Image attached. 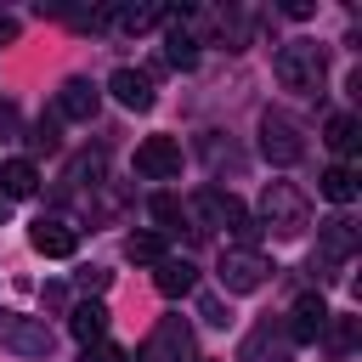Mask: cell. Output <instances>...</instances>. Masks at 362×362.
I'll return each instance as SVG.
<instances>
[{"label": "cell", "mask_w": 362, "mask_h": 362, "mask_svg": "<svg viewBox=\"0 0 362 362\" xmlns=\"http://www.w3.org/2000/svg\"><path fill=\"white\" fill-rule=\"evenodd\" d=\"M255 226H260V232H277V238H300V232L311 226V198H305L294 181H266Z\"/></svg>", "instance_id": "6da1fadb"}, {"label": "cell", "mask_w": 362, "mask_h": 362, "mask_svg": "<svg viewBox=\"0 0 362 362\" xmlns=\"http://www.w3.org/2000/svg\"><path fill=\"white\" fill-rule=\"evenodd\" d=\"M187 215H198L204 226L232 232V238H238V249H249V238L260 232V226H255V215H249V204H243V198H232V192H221V187H198V192H192V204H187Z\"/></svg>", "instance_id": "7a4b0ae2"}, {"label": "cell", "mask_w": 362, "mask_h": 362, "mask_svg": "<svg viewBox=\"0 0 362 362\" xmlns=\"http://www.w3.org/2000/svg\"><path fill=\"white\" fill-rule=\"evenodd\" d=\"M272 74H277V85L283 90H322V74H328V57H322V45L317 40H288V45H277V57H272Z\"/></svg>", "instance_id": "3957f363"}, {"label": "cell", "mask_w": 362, "mask_h": 362, "mask_svg": "<svg viewBox=\"0 0 362 362\" xmlns=\"http://www.w3.org/2000/svg\"><path fill=\"white\" fill-rule=\"evenodd\" d=\"M356 243H362L356 221H351V215H328V221L317 226V255H311V266H322L317 277H334V266H345V260L356 255Z\"/></svg>", "instance_id": "277c9868"}, {"label": "cell", "mask_w": 362, "mask_h": 362, "mask_svg": "<svg viewBox=\"0 0 362 362\" xmlns=\"http://www.w3.org/2000/svg\"><path fill=\"white\" fill-rule=\"evenodd\" d=\"M260 153L277 164V170H288V164H300L305 158V136H300V124L288 119V113H260Z\"/></svg>", "instance_id": "5b68a950"}, {"label": "cell", "mask_w": 362, "mask_h": 362, "mask_svg": "<svg viewBox=\"0 0 362 362\" xmlns=\"http://www.w3.org/2000/svg\"><path fill=\"white\" fill-rule=\"evenodd\" d=\"M215 277H221V288H226V294H255V288L272 277V260H266L260 249H226Z\"/></svg>", "instance_id": "8992f818"}, {"label": "cell", "mask_w": 362, "mask_h": 362, "mask_svg": "<svg viewBox=\"0 0 362 362\" xmlns=\"http://www.w3.org/2000/svg\"><path fill=\"white\" fill-rule=\"evenodd\" d=\"M141 362H198L192 328H187L181 317H158L153 334H147V345H141Z\"/></svg>", "instance_id": "52a82bcc"}, {"label": "cell", "mask_w": 362, "mask_h": 362, "mask_svg": "<svg viewBox=\"0 0 362 362\" xmlns=\"http://www.w3.org/2000/svg\"><path fill=\"white\" fill-rule=\"evenodd\" d=\"M0 345L6 351H17V356H51V328L40 322V317H23V311H6L0 305Z\"/></svg>", "instance_id": "ba28073f"}, {"label": "cell", "mask_w": 362, "mask_h": 362, "mask_svg": "<svg viewBox=\"0 0 362 362\" xmlns=\"http://www.w3.org/2000/svg\"><path fill=\"white\" fill-rule=\"evenodd\" d=\"M328 300L322 294H300L294 305H288V322H283V334H288V345H317L322 339V328H328Z\"/></svg>", "instance_id": "9c48e42d"}, {"label": "cell", "mask_w": 362, "mask_h": 362, "mask_svg": "<svg viewBox=\"0 0 362 362\" xmlns=\"http://www.w3.org/2000/svg\"><path fill=\"white\" fill-rule=\"evenodd\" d=\"M136 175H141V181H170V175H181V141H175V136H147V141L136 147Z\"/></svg>", "instance_id": "30bf717a"}, {"label": "cell", "mask_w": 362, "mask_h": 362, "mask_svg": "<svg viewBox=\"0 0 362 362\" xmlns=\"http://www.w3.org/2000/svg\"><path fill=\"white\" fill-rule=\"evenodd\" d=\"M28 243H34L45 260H68V255L79 249V232H74L62 215H40V221L28 226Z\"/></svg>", "instance_id": "8fae6325"}, {"label": "cell", "mask_w": 362, "mask_h": 362, "mask_svg": "<svg viewBox=\"0 0 362 362\" xmlns=\"http://www.w3.org/2000/svg\"><path fill=\"white\" fill-rule=\"evenodd\" d=\"M288 334H283V322H260V328H249L243 334V345H238V362H288Z\"/></svg>", "instance_id": "7c38bea8"}, {"label": "cell", "mask_w": 362, "mask_h": 362, "mask_svg": "<svg viewBox=\"0 0 362 362\" xmlns=\"http://www.w3.org/2000/svg\"><path fill=\"white\" fill-rule=\"evenodd\" d=\"M96 107H102V90H96L85 74L62 79V90H57V119H79V124H90Z\"/></svg>", "instance_id": "4fadbf2b"}, {"label": "cell", "mask_w": 362, "mask_h": 362, "mask_svg": "<svg viewBox=\"0 0 362 362\" xmlns=\"http://www.w3.org/2000/svg\"><path fill=\"white\" fill-rule=\"evenodd\" d=\"M107 90H113V102H124L130 113H147V107H153V79H147L141 68H113V74H107Z\"/></svg>", "instance_id": "5bb4252c"}, {"label": "cell", "mask_w": 362, "mask_h": 362, "mask_svg": "<svg viewBox=\"0 0 362 362\" xmlns=\"http://www.w3.org/2000/svg\"><path fill=\"white\" fill-rule=\"evenodd\" d=\"M68 334H74L79 345H96V339L107 334V305H102V300H79V305L68 311Z\"/></svg>", "instance_id": "9a60e30c"}, {"label": "cell", "mask_w": 362, "mask_h": 362, "mask_svg": "<svg viewBox=\"0 0 362 362\" xmlns=\"http://www.w3.org/2000/svg\"><path fill=\"white\" fill-rule=\"evenodd\" d=\"M164 17H170V34H164V62H170V68H192V62H198V40L181 28L187 6H181V11H164Z\"/></svg>", "instance_id": "2e32d148"}, {"label": "cell", "mask_w": 362, "mask_h": 362, "mask_svg": "<svg viewBox=\"0 0 362 362\" xmlns=\"http://www.w3.org/2000/svg\"><path fill=\"white\" fill-rule=\"evenodd\" d=\"M34 192H40V170L28 158H6L0 164V198L11 204V198H34Z\"/></svg>", "instance_id": "e0dca14e"}, {"label": "cell", "mask_w": 362, "mask_h": 362, "mask_svg": "<svg viewBox=\"0 0 362 362\" xmlns=\"http://www.w3.org/2000/svg\"><path fill=\"white\" fill-rule=\"evenodd\" d=\"M153 283H158V294H170V300H181V294H192L198 288V266L192 260H158V272H153Z\"/></svg>", "instance_id": "ac0fdd59"}, {"label": "cell", "mask_w": 362, "mask_h": 362, "mask_svg": "<svg viewBox=\"0 0 362 362\" xmlns=\"http://www.w3.org/2000/svg\"><path fill=\"white\" fill-rule=\"evenodd\" d=\"M322 141H328L339 158H351V153L362 147V124H356L351 113H334V119H328V130H322Z\"/></svg>", "instance_id": "d6986e66"}, {"label": "cell", "mask_w": 362, "mask_h": 362, "mask_svg": "<svg viewBox=\"0 0 362 362\" xmlns=\"http://www.w3.org/2000/svg\"><path fill=\"white\" fill-rule=\"evenodd\" d=\"M124 255H130L136 266H158V260H170L164 232H130V238H124Z\"/></svg>", "instance_id": "ffe728a7"}, {"label": "cell", "mask_w": 362, "mask_h": 362, "mask_svg": "<svg viewBox=\"0 0 362 362\" xmlns=\"http://www.w3.org/2000/svg\"><path fill=\"white\" fill-rule=\"evenodd\" d=\"M322 198H328V204H351V198H356V170H351V164L322 170Z\"/></svg>", "instance_id": "44dd1931"}, {"label": "cell", "mask_w": 362, "mask_h": 362, "mask_svg": "<svg viewBox=\"0 0 362 362\" xmlns=\"http://www.w3.org/2000/svg\"><path fill=\"white\" fill-rule=\"evenodd\" d=\"M164 11L158 6H119V11H107L102 23H119V28H130V34H141V28H153Z\"/></svg>", "instance_id": "7402d4cb"}, {"label": "cell", "mask_w": 362, "mask_h": 362, "mask_svg": "<svg viewBox=\"0 0 362 362\" xmlns=\"http://www.w3.org/2000/svg\"><path fill=\"white\" fill-rule=\"evenodd\" d=\"M153 221H158V232H181V221H187V204H181L175 192H153Z\"/></svg>", "instance_id": "603a6c76"}, {"label": "cell", "mask_w": 362, "mask_h": 362, "mask_svg": "<svg viewBox=\"0 0 362 362\" xmlns=\"http://www.w3.org/2000/svg\"><path fill=\"white\" fill-rule=\"evenodd\" d=\"M322 339H328V351H351L356 345V317H328V328H322Z\"/></svg>", "instance_id": "cb8c5ba5"}, {"label": "cell", "mask_w": 362, "mask_h": 362, "mask_svg": "<svg viewBox=\"0 0 362 362\" xmlns=\"http://www.w3.org/2000/svg\"><path fill=\"white\" fill-rule=\"evenodd\" d=\"M102 170H107V158H102V153H85V158H74L68 181H79V187H102Z\"/></svg>", "instance_id": "d4e9b609"}, {"label": "cell", "mask_w": 362, "mask_h": 362, "mask_svg": "<svg viewBox=\"0 0 362 362\" xmlns=\"http://www.w3.org/2000/svg\"><path fill=\"white\" fill-rule=\"evenodd\" d=\"M28 147H34V153H57V147H62V136H57V119H40V124L28 130Z\"/></svg>", "instance_id": "484cf974"}, {"label": "cell", "mask_w": 362, "mask_h": 362, "mask_svg": "<svg viewBox=\"0 0 362 362\" xmlns=\"http://www.w3.org/2000/svg\"><path fill=\"white\" fill-rule=\"evenodd\" d=\"M79 362H130V351L124 345H113V339H96V345H85V356Z\"/></svg>", "instance_id": "4316f807"}, {"label": "cell", "mask_w": 362, "mask_h": 362, "mask_svg": "<svg viewBox=\"0 0 362 362\" xmlns=\"http://www.w3.org/2000/svg\"><path fill=\"white\" fill-rule=\"evenodd\" d=\"M79 288H85V294H90V288H107V272H102V266H90V272H79Z\"/></svg>", "instance_id": "83f0119b"}, {"label": "cell", "mask_w": 362, "mask_h": 362, "mask_svg": "<svg viewBox=\"0 0 362 362\" xmlns=\"http://www.w3.org/2000/svg\"><path fill=\"white\" fill-rule=\"evenodd\" d=\"M204 322H215V328H226V305H221V300H204Z\"/></svg>", "instance_id": "f1b7e54d"}, {"label": "cell", "mask_w": 362, "mask_h": 362, "mask_svg": "<svg viewBox=\"0 0 362 362\" xmlns=\"http://www.w3.org/2000/svg\"><path fill=\"white\" fill-rule=\"evenodd\" d=\"M11 124H17V107H11V102H0V130H11Z\"/></svg>", "instance_id": "f546056e"}, {"label": "cell", "mask_w": 362, "mask_h": 362, "mask_svg": "<svg viewBox=\"0 0 362 362\" xmlns=\"http://www.w3.org/2000/svg\"><path fill=\"white\" fill-rule=\"evenodd\" d=\"M0 40H17V17H0Z\"/></svg>", "instance_id": "4dcf8cb0"}, {"label": "cell", "mask_w": 362, "mask_h": 362, "mask_svg": "<svg viewBox=\"0 0 362 362\" xmlns=\"http://www.w3.org/2000/svg\"><path fill=\"white\" fill-rule=\"evenodd\" d=\"M6 215H11V204H6V198H0V226H6Z\"/></svg>", "instance_id": "1f68e13d"}, {"label": "cell", "mask_w": 362, "mask_h": 362, "mask_svg": "<svg viewBox=\"0 0 362 362\" xmlns=\"http://www.w3.org/2000/svg\"><path fill=\"white\" fill-rule=\"evenodd\" d=\"M198 362H215V356H198Z\"/></svg>", "instance_id": "d6a6232c"}]
</instances>
